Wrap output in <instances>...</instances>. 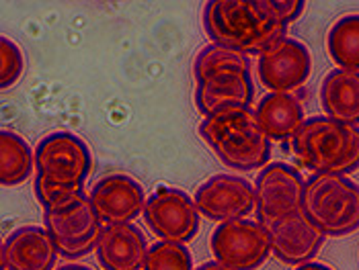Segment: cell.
Wrapping results in <instances>:
<instances>
[{
  "label": "cell",
  "instance_id": "cell-1",
  "mask_svg": "<svg viewBox=\"0 0 359 270\" xmlns=\"http://www.w3.org/2000/svg\"><path fill=\"white\" fill-rule=\"evenodd\" d=\"M201 21L212 43L247 55L267 52L287 31L273 0H210Z\"/></svg>",
  "mask_w": 359,
  "mask_h": 270
},
{
  "label": "cell",
  "instance_id": "cell-2",
  "mask_svg": "<svg viewBox=\"0 0 359 270\" xmlns=\"http://www.w3.org/2000/svg\"><path fill=\"white\" fill-rule=\"evenodd\" d=\"M195 107L208 117L226 107H250L255 84L247 54L210 43L194 59Z\"/></svg>",
  "mask_w": 359,
  "mask_h": 270
},
{
  "label": "cell",
  "instance_id": "cell-3",
  "mask_svg": "<svg viewBox=\"0 0 359 270\" xmlns=\"http://www.w3.org/2000/svg\"><path fill=\"white\" fill-rule=\"evenodd\" d=\"M199 135L218 160L236 172L261 170L271 158V139L250 107H226L203 117Z\"/></svg>",
  "mask_w": 359,
  "mask_h": 270
},
{
  "label": "cell",
  "instance_id": "cell-4",
  "mask_svg": "<svg viewBox=\"0 0 359 270\" xmlns=\"http://www.w3.org/2000/svg\"><path fill=\"white\" fill-rule=\"evenodd\" d=\"M292 154L314 174H351L359 170V127L316 115L290 139Z\"/></svg>",
  "mask_w": 359,
  "mask_h": 270
},
{
  "label": "cell",
  "instance_id": "cell-5",
  "mask_svg": "<svg viewBox=\"0 0 359 270\" xmlns=\"http://www.w3.org/2000/svg\"><path fill=\"white\" fill-rule=\"evenodd\" d=\"M302 213L327 238L359 229V185L343 174H312L304 185Z\"/></svg>",
  "mask_w": 359,
  "mask_h": 270
},
{
  "label": "cell",
  "instance_id": "cell-6",
  "mask_svg": "<svg viewBox=\"0 0 359 270\" xmlns=\"http://www.w3.org/2000/svg\"><path fill=\"white\" fill-rule=\"evenodd\" d=\"M43 223L54 238L60 256L68 260L84 258L97 250L105 227L84 189L66 190L43 205Z\"/></svg>",
  "mask_w": 359,
  "mask_h": 270
},
{
  "label": "cell",
  "instance_id": "cell-7",
  "mask_svg": "<svg viewBox=\"0 0 359 270\" xmlns=\"http://www.w3.org/2000/svg\"><path fill=\"white\" fill-rule=\"evenodd\" d=\"M93 172V154L81 135L54 132L35 145V176L66 189H84Z\"/></svg>",
  "mask_w": 359,
  "mask_h": 270
},
{
  "label": "cell",
  "instance_id": "cell-8",
  "mask_svg": "<svg viewBox=\"0 0 359 270\" xmlns=\"http://www.w3.org/2000/svg\"><path fill=\"white\" fill-rule=\"evenodd\" d=\"M214 260L228 270H257L271 254L269 232L259 221H222L210 236Z\"/></svg>",
  "mask_w": 359,
  "mask_h": 270
},
{
  "label": "cell",
  "instance_id": "cell-9",
  "mask_svg": "<svg viewBox=\"0 0 359 270\" xmlns=\"http://www.w3.org/2000/svg\"><path fill=\"white\" fill-rule=\"evenodd\" d=\"M304 185L302 172L292 164L271 162L261 168L255 180L257 221L269 227L276 221L302 213Z\"/></svg>",
  "mask_w": 359,
  "mask_h": 270
},
{
  "label": "cell",
  "instance_id": "cell-10",
  "mask_svg": "<svg viewBox=\"0 0 359 270\" xmlns=\"http://www.w3.org/2000/svg\"><path fill=\"white\" fill-rule=\"evenodd\" d=\"M148 227L166 242L187 243L199 234V209L195 201L181 189L161 185L152 190L144 205Z\"/></svg>",
  "mask_w": 359,
  "mask_h": 270
},
{
  "label": "cell",
  "instance_id": "cell-11",
  "mask_svg": "<svg viewBox=\"0 0 359 270\" xmlns=\"http://www.w3.org/2000/svg\"><path fill=\"white\" fill-rule=\"evenodd\" d=\"M199 213L212 221L247 219L255 211V185L238 174H216L201 183L194 197Z\"/></svg>",
  "mask_w": 359,
  "mask_h": 270
},
{
  "label": "cell",
  "instance_id": "cell-12",
  "mask_svg": "<svg viewBox=\"0 0 359 270\" xmlns=\"http://www.w3.org/2000/svg\"><path fill=\"white\" fill-rule=\"evenodd\" d=\"M259 80L271 92H294L312 74V55L300 39L283 37L259 55Z\"/></svg>",
  "mask_w": 359,
  "mask_h": 270
},
{
  "label": "cell",
  "instance_id": "cell-13",
  "mask_svg": "<svg viewBox=\"0 0 359 270\" xmlns=\"http://www.w3.org/2000/svg\"><path fill=\"white\" fill-rule=\"evenodd\" d=\"M146 190L130 174H109L95 183L90 203L105 225L132 223L144 213Z\"/></svg>",
  "mask_w": 359,
  "mask_h": 270
},
{
  "label": "cell",
  "instance_id": "cell-14",
  "mask_svg": "<svg viewBox=\"0 0 359 270\" xmlns=\"http://www.w3.org/2000/svg\"><path fill=\"white\" fill-rule=\"evenodd\" d=\"M267 232L271 242V254L279 262L290 267L312 262L327 240V236L318 227H314L304 213L276 221L267 227Z\"/></svg>",
  "mask_w": 359,
  "mask_h": 270
},
{
  "label": "cell",
  "instance_id": "cell-15",
  "mask_svg": "<svg viewBox=\"0 0 359 270\" xmlns=\"http://www.w3.org/2000/svg\"><path fill=\"white\" fill-rule=\"evenodd\" d=\"M57 256V246L46 227L23 225L2 243V270H54Z\"/></svg>",
  "mask_w": 359,
  "mask_h": 270
},
{
  "label": "cell",
  "instance_id": "cell-16",
  "mask_svg": "<svg viewBox=\"0 0 359 270\" xmlns=\"http://www.w3.org/2000/svg\"><path fill=\"white\" fill-rule=\"evenodd\" d=\"M150 246L134 223L105 225L97 243V260L103 270H144Z\"/></svg>",
  "mask_w": 359,
  "mask_h": 270
},
{
  "label": "cell",
  "instance_id": "cell-17",
  "mask_svg": "<svg viewBox=\"0 0 359 270\" xmlns=\"http://www.w3.org/2000/svg\"><path fill=\"white\" fill-rule=\"evenodd\" d=\"M259 125L271 141H287L304 123V105L296 92H269L257 107Z\"/></svg>",
  "mask_w": 359,
  "mask_h": 270
},
{
  "label": "cell",
  "instance_id": "cell-18",
  "mask_svg": "<svg viewBox=\"0 0 359 270\" xmlns=\"http://www.w3.org/2000/svg\"><path fill=\"white\" fill-rule=\"evenodd\" d=\"M320 107L327 117L358 125L359 72L334 68L320 82Z\"/></svg>",
  "mask_w": 359,
  "mask_h": 270
},
{
  "label": "cell",
  "instance_id": "cell-19",
  "mask_svg": "<svg viewBox=\"0 0 359 270\" xmlns=\"http://www.w3.org/2000/svg\"><path fill=\"white\" fill-rule=\"evenodd\" d=\"M35 172V150L11 129L0 134V183L2 187H19Z\"/></svg>",
  "mask_w": 359,
  "mask_h": 270
},
{
  "label": "cell",
  "instance_id": "cell-20",
  "mask_svg": "<svg viewBox=\"0 0 359 270\" xmlns=\"http://www.w3.org/2000/svg\"><path fill=\"white\" fill-rule=\"evenodd\" d=\"M331 59L343 70L359 72V15H345L332 23L327 33Z\"/></svg>",
  "mask_w": 359,
  "mask_h": 270
},
{
  "label": "cell",
  "instance_id": "cell-21",
  "mask_svg": "<svg viewBox=\"0 0 359 270\" xmlns=\"http://www.w3.org/2000/svg\"><path fill=\"white\" fill-rule=\"evenodd\" d=\"M144 270H195L194 256L185 243L161 240L150 246Z\"/></svg>",
  "mask_w": 359,
  "mask_h": 270
},
{
  "label": "cell",
  "instance_id": "cell-22",
  "mask_svg": "<svg viewBox=\"0 0 359 270\" xmlns=\"http://www.w3.org/2000/svg\"><path fill=\"white\" fill-rule=\"evenodd\" d=\"M23 72H25L23 50L13 39L2 37L0 39V88L8 90L11 86H15L21 80Z\"/></svg>",
  "mask_w": 359,
  "mask_h": 270
},
{
  "label": "cell",
  "instance_id": "cell-23",
  "mask_svg": "<svg viewBox=\"0 0 359 270\" xmlns=\"http://www.w3.org/2000/svg\"><path fill=\"white\" fill-rule=\"evenodd\" d=\"M273 2H276L277 13L285 21V25H292L304 13L306 2H302V0H273Z\"/></svg>",
  "mask_w": 359,
  "mask_h": 270
},
{
  "label": "cell",
  "instance_id": "cell-24",
  "mask_svg": "<svg viewBox=\"0 0 359 270\" xmlns=\"http://www.w3.org/2000/svg\"><path fill=\"white\" fill-rule=\"evenodd\" d=\"M294 270H332L331 267H327V264H320V262H306V264H300V267H296Z\"/></svg>",
  "mask_w": 359,
  "mask_h": 270
},
{
  "label": "cell",
  "instance_id": "cell-25",
  "mask_svg": "<svg viewBox=\"0 0 359 270\" xmlns=\"http://www.w3.org/2000/svg\"><path fill=\"white\" fill-rule=\"evenodd\" d=\"M195 270H228V269H226V267H222L220 262H216V260H210V262H203V264L195 267Z\"/></svg>",
  "mask_w": 359,
  "mask_h": 270
},
{
  "label": "cell",
  "instance_id": "cell-26",
  "mask_svg": "<svg viewBox=\"0 0 359 270\" xmlns=\"http://www.w3.org/2000/svg\"><path fill=\"white\" fill-rule=\"evenodd\" d=\"M55 270H93L90 267H84V264H64V267H60V269Z\"/></svg>",
  "mask_w": 359,
  "mask_h": 270
}]
</instances>
